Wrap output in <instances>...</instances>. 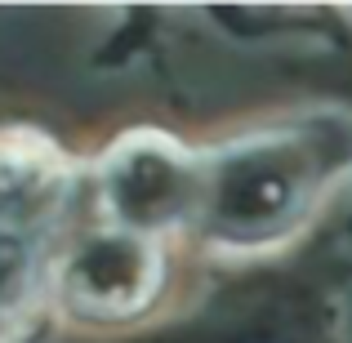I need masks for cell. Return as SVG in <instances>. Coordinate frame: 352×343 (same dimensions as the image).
<instances>
[{
	"label": "cell",
	"instance_id": "1",
	"mask_svg": "<svg viewBox=\"0 0 352 343\" xmlns=\"http://www.w3.org/2000/svg\"><path fill=\"white\" fill-rule=\"evenodd\" d=\"M321 183L326 152L303 129H267L206 156L197 223L219 245H267L303 223Z\"/></svg>",
	"mask_w": 352,
	"mask_h": 343
},
{
	"label": "cell",
	"instance_id": "2",
	"mask_svg": "<svg viewBox=\"0 0 352 343\" xmlns=\"http://www.w3.org/2000/svg\"><path fill=\"white\" fill-rule=\"evenodd\" d=\"M98 188H103V206L116 219V228L156 236L201 214L206 156H192L165 134L138 129L107 152Z\"/></svg>",
	"mask_w": 352,
	"mask_h": 343
},
{
	"label": "cell",
	"instance_id": "3",
	"mask_svg": "<svg viewBox=\"0 0 352 343\" xmlns=\"http://www.w3.org/2000/svg\"><path fill=\"white\" fill-rule=\"evenodd\" d=\"M58 290L76 317L125 321L138 317L161 290V250L152 236L98 228L63 258Z\"/></svg>",
	"mask_w": 352,
	"mask_h": 343
},
{
	"label": "cell",
	"instance_id": "4",
	"mask_svg": "<svg viewBox=\"0 0 352 343\" xmlns=\"http://www.w3.org/2000/svg\"><path fill=\"white\" fill-rule=\"evenodd\" d=\"M72 170L45 138L0 134V232L32 236L67 201Z\"/></svg>",
	"mask_w": 352,
	"mask_h": 343
},
{
	"label": "cell",
	"instance_id": "5",
	"mask_svg": "<svg viewBox=\"0 0 352 343\" xmlns=\"http://www.w3.org/2000/svg\"><path fill=\"white\" fill-rule=\"evenodd\" d=\"M36 290V254L32 236L0 232V343H18L27 308Z\"/></svg>",
	"mask_w": 352,
	"mask_h": 343
}]
</instances>
